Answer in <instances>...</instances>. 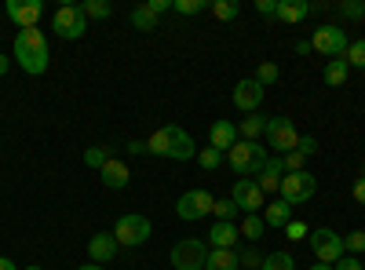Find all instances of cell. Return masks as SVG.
<instances>
[{
    "label": "cell",
    "mask_w": 365,
    "mask_h": 270,
    "mask_svg": "<svg viewBox=\"0 0 365 270\" xmlns=\"http://www.w3.org/2000/svg\"><path fill=\"white\" fill-rule=\"evenodd\" d=\"M332 270H365V266H361V259H358V256H344V259L332 263Z\"/></svg>",
    "instance_id": "42"
},
{
    "label": "cell",
    "mask_w": 365,
    "mask_h": 270,
    "mask_svg": "<svg viewBox=\"0 0 365 270\" xmlns=\"http://www.w3.org/2000/svg\"><path fill=\"white\" fill-rule=\"evenodd\" d=\"M212 8V0H172V11L175 15H201Z\"/></svg>",
    "instance_id": "29"
},
{
    "label": "cell",
    "mask_w": 365,
    "mask_h": 270,
    "mask_svg": "<svg viewBox=\"0 0 365 270\" xmlns=\"http://www.w3.org/2000/svg\"><path fill=\"white\" fill-rule=\"evenodd\" d=\"M146 8H150V11H154V15L161 19L165 11H172V0H146Z\"/></svg>",
    "instance_id": "44"
},
{
    "label": "cell",
    "mask_w": 365,
    "mask_h": 270,
    "mask_svg": "<svg viewBox=\"0 0 365 270\" xmlns=\"http://www.w3.org/2000/svg\"><path fill=\"white\" fill-rule=\"evenodd\" d=\"M282 179H285V161H282V157H267V165H263V172H259V179H256V187H259L263 197H267V194H278V190H282Z\"/></svg>",
    "instance_id": "16"
},
{
    "label": "cell",
    "mask_w": 365,
    "mask_h": 270,
    "mask_svg": "<svg viewBox=\"0 0 365 270\" xmlns=\"http://www.w3.org/2000/svg\"><path fill=\"white\" fill-rule=\"evenodd\" d=\"M263 132H267V117H259V113L245 117V121H241V128H237V135L245 139V142H259Z\"/></svg>",
    "instance_id": "24"
},
{
    "label": "cell",
    "mask_w": 365,
    "mask_h": 270,
    "mask_svg": "<svg viewBox=\"0 0 365 270\" xmlns=\"http://www.w3.org/2000/svg\"><path fill=\"white\" fill-rule=\"evenodd\" d=\"M311 270H332V263H314Z\"/></svg>",
    "instance_id": "51"
},
{
    "label": "cell",
    "mask_w": 365,
    "mask_h": 270,
    "mask_svg": "<svg viewBox=\"0 0 365 270\" xmlns=\"http://www.w3.org/2000/svg\"><path fill=\"white\" fill-rule=\"evenodd\" d=\"M311 15V4L307 0H278V22H285V26H296V22H303Z\"/></svg>",
    "instance_id": "20"
},
{
    "label": "cell",
    "mask_w": 365,
    "mask_h": 270,
    "mask_svg": "<svg viewBox=\"0 0 365 270\" xmlns=\"http://www.w3.org/2000/svg\"><path fill=\"white\" fill-rule=\"evenodd\" d=\"M344 58H347V66H351V70H365V41H351Z\"/></svg>",
    "instance_id": "35"
},
{
    "label": "cell",
    "mask_w": 365,
    "mask_h": 270,
    "mask_svg": "<svg viewBox=\"0 0 365 270\" xmlns=\"http://www.w3.org/2000/svg\"><path fill=\"white\" fill-rule=\"evenodd\" d=\"M150 234H154V227H150V219L139 216V212H128V216H120V219L113 223V237H117V245H125V249L146 245Z\"/></svg>",
    "instance_id": "5"
},
{
    "label": "cell",
    "mask_w": 365,
    "mask_h": 270,
    "mask_svg": "<svg viewBox=\"0 0 365 270\" xmlns=\"http://www.w3.org/2000/svg\"><path fill=\"white\" fill-rule=\"evenodd\" d=\"M361 266H365V256H361Z\"/></svg>",
    "instance_id": "53"
},
{
    "label": "cell",
    "mask_w": 365,
    "mask_h": 270,
    "mask_svg": "<svg viewBox=\"0 0 365 270\" xmlns=\"http://www.w3.org/2000/svg\"><path fill=\"white\" fill-rule=\"evenodd\" d=\"M314 194H318V179H314L307 168H303V172H285L278 197H282L289 208H296V204H303V201H311Z\"/></svg>",
    "instance_id": "4"
},
{
    "label": "cell",
    "mask_w": 365,
    "mask_h": 270,
    "mask_svg": "<svg viewBox=\"0 0 365 270\" xmlns=\"http://www.w3.org/2000/svg\"><path fill=\"white\" fill-rule=\"evenodd\" d=\"M237 249H208L205 270H237Z\"/></svg>",
    "instance_id": "23"
},
{
    "label": "cell",
    "mask_w": 365,
    "mask_h": 270,
    "mask_svg": "<svg viewBox=\"0 0 365 270\" xmlns=\"http://www.w3.org/2000/svg\"><path fill=\"white\" fill-rule=\"evenodd\" d=\"M296 51H299V55H307V51H314V48H311V41H296Z\"/></svg>",
    "instance_id": "47"
},
{
    "label": "cell",
    "mask_w": 365,
    "mask_h": 270,
    "mask_svg": "<svg viewBox=\"0 0 365 270\" xmlns=\"http://www.w3.org/2000/svg\"><path fill=\"white\" fill-rule=\"evenodd\" d=\"M8 63H11V58H8V55H0V77L8 73Z\"/></svg>",
    "instance_id": "49"
},
{
    "label": "cell",
    "mask_w": 365,
    "mask_h": 270,
    "mask_svg": "<svg viewBox=\"0 0 365 270\" xmlns=\"http://www.w3.org/2000/svg\"><path fill=\"white\" fill-rule=\"evenodd\" d=\"M278 77H282V70L274 66V63H259V66H256V81H259L263 88H270V84H278Z\"/></svg>",
    "instance_id": "36"
},
{
    "label": "cell",
    "mask_w": 365,
    "mask_h": 270,
    "mask_svg": "<svg viewBox=\"0 0 365 270\" xmlns=\"http://www.w3.org/2000/svg\"><path fill=\"white\" fill-rule=\"evenodd\" d=\"M285 237H289V242H299V237H311V227H307V223H296V219H289Z\"/></svg>",
    "instance_id": "39"
},
{
    "label": "cell",
    "mask_w": 365,
    "mask_h": 270,
    "mask_svg": "<svg viewBox=\"0 0 365 270\" xmlns=\"http://www.w3.org/2000/svg\"><path fill=\"white\" fill-rule=\"evenodd\" d=\"M212 204H216V197H212L208 190H187L175 201V216L182 223H197V219L212 216Z\"/></svg>",
    "instance_id": "10"
},
{
    "label": "cell",
    "mask_w": 365,
    "mask_h": 270,
    "mask_svg": "<svg viewBox=\"0 0 365 270\" xmlns=\"http://www.w3.org/2000/svg\"><path fill=\"white\" fill-rule=\"evenodd\" d=\"M41 15H44L41 0H8V19H11L19 29H37Z\"/></svg>",
    "instance_id": "14"
},
{
    "label": "cell",
    "mask_w": 365,
    "mask_h": 270,
    "mask_svg": "<svg viewBox=\"0 0 365 270\" xmlns=\"http://www.w3.org/2000/svg\"><path fill=\"white\" fill-rule=\"evenodd\" d=\"M237 230H241V237H249V242H259L267 234V223H263V216H245Z\"/></svg>",
    "instance_id": "26"
},
{
    "label": "cell",
    "mask_w": 365,
    "mask_h": 270,
    "mask_svg": "<svg viewBox=\"0 0 365 270\" xmlns=\"http://www.w3.org/2000/svg\"><path fill=\"white\" fill-rule=\"evenodd\" d=\"M267 146L274 150V157H285V154H292L296 150V142H299V132H296V125L289 121V117H267Z\"/></svg>",
    "instance_id": "7"
},
{
    "label": "cell",
    "mask_w": 365,
    "mask_h": 270,
    "mask_svg": "<svg viewBox=\"0 0 365 270\" xmlns=\"http://www.w3.org/2000/svg\"><path fill=\"white\" fill-rule=\"evenodd\" d=\"M146 154L168 157V161H190V157H197V146H194L190 132H182L179 125H165L146 139Z\"/></svg>",
    "instance_id": "2"
},
{
    "label": "cell",
    "mask_w": 365,
    "mask_h": 270,
    "mask_svg": "<svg viewBox=\"0 0 365 270\" xmlns=\"http://www.w3.org/2000/svg\"><path fill=\"white\" fill-rule=\"evenodd\" d=\"M296 150H299L303 157H314V154H318V139H314V135H299Z\"/></svg>",
    "instance_id": "40"
},
{
    "label": "cell",
    "mask_w": 365,
    "mask_h": 270,
    "mask_svg": "<svg viewBox=\"0 0 365 270\" xmlns=\"http://www.w3.org/2000/svg\"><path fill=\"white\" fill-rule=\"evenodd\" d=\"M125 150H128V154H146V142H139V139H132V142H128Z\"/></svg>",
    "instance_id": "46"
},
{
    "label": "cell",
    "mask_w": 365,
    "mask_h": 270,
    "mask_svg": "<svg viewBox=\"0 0 365 270\" xmlns=\"http://www.w3.org/2000/svg\"><path fill=\"white\" fill-rule=\"evenodd\" d=\"M168 263L175 270H205V263H208V242H201V237L175 242L172 252H168Z\"/></svg>",
    "instance_id": "6"
},
{
    "label": "cell",
    "mask_w": 365,
    "mask_h": 270,
    "mask_svg": "<svg viewBox=\"0 0 365 270\" xmlns=\"http://www.w3.org/2000/svg\"><path fill=\"white\" fill-rule=\"evenodd\" d=\"M99 179H103V187H110V190H125V187L132 183V172H128L125 161L110 157V161L99 168Z\"/></svg>",
    "instance_id": "17"
},
{
    "label": "cell",
    "mask_w": 365,
    "mask_h": 270,
    "mask_svg": "<svg viewBox=\"0 0 365 270\" xmlns=\"http://www.w3.org/2000/svg\"><path fill=\"white\" fill-rule=\"evenodd\" d=\"M347 29H340V26H332V22H325V26H318L314 33H311V48L318 51V55H325V58H344L347 55Z\"/></svg>",
    "instance_id": "8"
},
{
    "label": "cell",
    "mask_w": 365,
    "mask_h": 270,
    "mask_svg": "<svg viewBox=\"0 0 365 270\" xmlns=\"http://www.w3.org/2000/svg\"><path fill=\"white\" fill-rule=\"evenodd\" d=\"M340 15H344V19H365V0H344Z\"/></svg>",
    "instance_id": "37"
},
{
    "label": "cell",
    "mask_w": 365,
    "mask_h": 270,
    "mask_svg": "<svg viewBox=\"0 0 365 270\" xmlns=\"http://www.w3.org/2000/svg\"><path fill=\"white\" fill-rule=\"evenodd\" d=\"M132 26L139 29V33H154V29H158V15L154 11H150L146 4H139V8H132Z\"/></svg>",
    "instance_id": "25"
},
{
    "label": "cell",
    "mask_w": 365,
    "mask_h": 270,
    "mask_svg": "<svg viewBox=\"0 0 365 270\" xmlns=\"http://www.w3.org/2000/svg\"><path fill=\"white\" fill-rule=\"evenodd\" d=\"M256 11L267 15V19H274V15H278V0H256Z\"/></svg>",
    "instance_id": "43"
},
{
    "label": "cell",
    "mask_w": 365,
    "mask_h": 270,
    "mask_svg": "<svg viewBox=\"0 0 365 270\" xmlns=\"http://www.w3.org/2000/svg\"><path fill=\"white\" fill-rule=\"evenodd\" d=\"M289 219H292V208H289L282 197H278V201H270V204L263 208V223H267V230H285Z\"/></svg>",
    "instance_id": "21"
},
{
    "label": "cell",
    "mask_w": 365,
    "mask_h": 270,
    "mask_svg": "<svg viewBox=\"0 0 365 270\" xmlns=\"http://www.w3.org/2000/svg\"><path fill=\"white\" fill-rule=\"evenodd\" d=\"M223 157H227V154H220V150H212V146L197 150V165H201L205 172H216V168L223 165Z\"/></svg>",
    "instance_id": "33"
},
{
    "label": "cell",
    "mask_w": 365,
    "mask_h": 270,
    "mask_svg": "<svg viewBox=\"0 0 365 270\" xmlns=\"http://www.w3.org/2000/svg\"><path fill=\"white\" fill-rule=\"evenodd\" d=\"M51 29L63 41H81L88 33V19L81 11V4H63L55 15H51Z\"/></svg>",
    "instance_id": "9"
},
{
    "label": "cell",
    "mask_w": 365,
    "mask_h": 270,
    "mask_svg": "<svg viewBox=\"0 0 365 270\" xmlns=\"http://www.w3.org/2000/svg\"><path fill=\"white\" fill-rule=\"evenodd\" d=\"M117 237H113V230H103V234H96V237H91V242H88V259L91 263H99V266H106L113 256H117Z\"/></svg>",
    "instance_id": "15"
},
{
    "label": "cell",
    "mask_w": 365,
    "mask_h": 270,
    "mask_svg": "<svg viewBox=\"0 0 365 270\" xmlns=\"http://www.w3.org/2000/svg\"><path fill=\"white\" fill-rule=\"evenodd\" d=\"M237 242H241V230H237V223H212V230H208V245L212 249H237Z\"/></svg>",
    "instance_id": "19"
},
{
    "label": "cell",
    "mask_w": 365,
    "mask_h": 270,
    "mask_svg": "<svg viewBox=\"0 0 365 270\" xmlns=\"http://www.w3.org/2000/svg\"><path fill=\"white\" fill-rule=\"evenodd\" d=\"M351 194H354V201H358V204H365V175H358V179H354Z\"/></svg>",
    "instance_id": "45"
},
{
    "label": "cell",
    "mask_w": 365,
    "mask_h": 270,
    "mask_svg": "<svg viewBox=\"0 0 365 270\" xmlns=\"http://www.w3.org/2000/svg\"><path fill=\"white\" fill-rule=\"evenodd\" d=\"M26 270H44V266H37V263H34V266H26Z\"/></svg>",
    "instance_id": "52"
},
{
    "label": "cell",
    "mask_w": 365,
    "mask_h": 270,
    "mask_svg": "<svg viewBox=\"0 0 365 270\" xmlns=\"http://www.w3.org/2000/svg\"><path fill=\"white\" fill-rule=\"evenodd\" d=\"M311 249H314L318 263H336V259L347 256V252H344V237H340L336 230H329V227L311 230Z\"/></svg>",
    "instance_id": "11"
},
{
    "label": "cell",
    "mask_w": 365,
    "mask_h": 270,
    "mask_svg": "<svg viewBox=\"0 0 365 270\" xmlns=\"http://www.w3.org/2000/svg\"><path fill=\"white\" fill-rule=\"evenodd\" d=\"M263 95H267V88H263L256 77H241V81L234 84V106H237L241 113H256V110L263 106Z\"/></svg>",
    "instance_id": "13"
},
{
    "label": "cell",
    "mask_w": 365,
    "mask_h": 270,
    "mask_svg": "<svg viewBox=\"0 0 365 270\" xmlns=\"http://www.w3.org/2000/svg\"><path fill=\"white\" fill-rule=\"evenodd\" d=\"M212 15H216L220 22H234L241 15V4L237 0H212Z\"/></svg>",
    "instance_id": "28"
},
{
    "label": "cell",
    "mask_w": 365,
    "mask_h": 270,
    "mask_svg": "<svg viewBox=\"0 0 365 270\" xmlns=\"http://www.w3.org/2000/svg\"><path fill=\"white\" fill-rule=\"evenodd\" d=\"M237 139H241V135H237V125H234V121H212V128H208V146H212V150L227 154Z\"/></svg>",
    "instance_id": "18"
},
{
    "label": "cell",
    "mask_w": 365,
    "mask_h": 270,
    "mask_svg": "<svg viewBox=\"0 0 365 270\" xmlns=\"http://www.w3.org/2000/svg\"><path fill=\"white\" fill-rule=\"evenodd\" d=\"M282 161H285V172H303V165H307V157H303L299 150H292V154H285Z\"/></svg>",
    "instance_id": "41"
},
{
    "label": "cell",
    "mask_w": 365,
    "mask_h": 270,
    "mask_svg": "<svg viewBox=\"0 0 365 270\" xmlns=\"http://www.w3.org/2000/svg\"><path fill=\"white\" fill-rule=\"evenodd\" d=\"M81 11H84V19H110L113 15V4H110V0H84V4H81Z\"/></svg>",
    "instance_id": "27"
},
{
    "label": "cell",
    "mask_w": 365,
    "mask_h": 270,
    "mask_svg": "<svg viewBox=\"0 0 365 270\" xmlns=\"http://www.w3.org/2000/svg\"><path fill=\"white\" fill-rule=\"evenodd\" d=\"M267 146L263 142H245V139H237L230 150H227V165L241 175V179H252V175H259L263 172V165H267Z\"/></svg>",
    "instance_id": "3"
},
{
    "label": "cell",
    "mask_w": 365,
    "mask_h": 270,
    "mask_svg": "<svg viewBox=\"0 0 365 270\" xmlns=\"http://www.w3.org/2000/svg\"><path fill=\"white\" fill-rule=\"evenodd\" d=\"M0 270H19V266H15V263H11L8 256H0Z\"/></svg>",
    "instance_id": "48"
},
{
    "label": "cell",
    "mask_w": 365,
    "mask_h": 270,
    "mask_svg": "<svg viewBox=\"0 0 365 270\" xmlns=\"http://www.w3.org/2000/svg\"><path fill=\"white\" fill-rule=\"evenodd\" d=\"M344 252H347V256H365V230L344 234Z\"/></svg>",
    "instance_id": "34"
},
{
    "label": "cell",
    "mask_w": 365,
    "mask_h": 270,
    "mask_svg": "<svg viewBox=\"0 0 365 270\" xmlns=\"http://www.w3.org/2000/svg\"><path fill=\"white\" fill-rule=\"evenodd\" d=\"M11 55L29 77H41L48 70V63H51V48H48V37L41 33V29H19L15 44H11Z\"/></svg>",
    "instance_id": "1"
},
{
    "label": "cell",
    "mask_w": 365,
    "mask_h": 270,
    "mask_svg": "<svg viewBox=\"0 0 365 270\" xmlns=\"http://www.w3.org/2000/svg\"><path fill=\"white\" fill-rule=\"evenodd\" d=\"M212 216H216L220 223H234V216H237V204H234L230 197H216V204H212Z\"/></svg>",
    "instance_id": "32"
},
{
    "label": "cell",
    "mask_w": 365,
    "mask_h": 270,
    "mask_svg": "<svg viewBox=\"0 0 365 270\" xmlns=\"http://www.w3.org/2000/svg\"><path fill=\"white\" fill-rule=\"evenodd\" d=\"M230 201L237 204V212H245V216H259V208L267 204L263 190L256 187V179H237L234 190H230Z\"/></svg>",
    "instance_id": "12"
},
{
    "label": "cell",
    "mask_w": 365,
    "mask_h": 270,
    "mask_svg": "<svg viewBox=\"0 0 365 270\" xmlns=\"http://www.w3.org/2000/svg\"><path fill=\"white\" fill-rule=\"evenodd\" d=\"M347 77H351L347 58H329L325 70H322V81H325L329 88H344V84H347Z\"/></svg>",
    "instance_id": "22"
},
{
    "label": "cell",
    "mask_w": 365,
    "mask_h": 270,
    "mask_svg": "<svg viewBox=\"0 0 365 270\" xmlns=\"http://www.w3.org/2000/svg\"><path fill=\"white\" fill-rule=\"evenodd\" d=\"M259 270H296V259L289 252H270V256H263Z\"/></svg>",
    "instance_id": "30"
},
{
    "label": "cell",
    "mask_w": 365,
    "mask_h": 270,
    "mask_svg": "<svg viewBox=\"0 0 365 270\" xmlns=\"http://www.w3.org/2000/svg\"><path fill=\"white\" fill-rule=\"evenodd\" d=\"M110 157H113V154H110V146H88V150H84V165H88V168H96V172H99Z\"/></svg>",
    "instance_id": "31"
},
{
    "label": "cell",
    "mask_w": 365,
    "mask_h": 270,
    "mask_svg": "<svg viewBox=\"0 0 365 270\" xmlns=\"http://www.w3.org/2000/svg\"><path fill=\"white\" fill-rule=\"evenodd\" d=\"M77 270H106V266H99V263H84V266H77Z\"/></svg>",
    "instance_id": "50"
},
{
    "label": "cell",
    "mask_w": 365,
    "mask_h": 270,
    "mask_svg": "<svg viewBox=\"0 0 365 270\" xmlns=\"http://www.w3.org/2000/svg\"><path fill=\"white\" fill-rule=\"evenodd\" d=\"M237 263H241V266H249V270H259V266H263V252L245 249V252H237Z\"/></svg>",
    "instance_id": "38"
}]
</instances>
